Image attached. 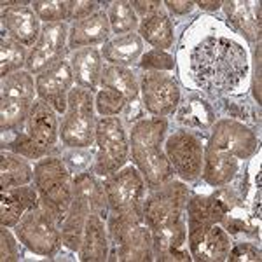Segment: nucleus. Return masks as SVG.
Wrapping results in <instances>:
<instances>
[{
    "mask_svg": "<svg viewBox=\"0 0 262 262\" xmlns=\"http://www.w3.org/2000/svg\"><path fill=\"white\" fill-rule=\"evenodd\" d=\"M107 232L112 260L149 262L154 259L152 232L143 221V212L108 213Z\"/></svg>",
    "mask_w": 262,
    "mask_h": 262,
    "instance_id": "3",
    "label": "nucleus"
},
{
    "mask_svg": "<svg viewBox=\"0 0 262 262\" xmlns=\"http://www.w3.org/2000/svg\"><path fill=\"white\" fill-rule=\"evenodd\" d=\"M138 67L145 72H163V70H171L175 67V61L168 53H164L161 49H152L149 53L142 54V58L138 60Z\"/></svg>",
    "mask_w": 262,
    "mask_h": 262,
    "instance_id": "40",
    "label": "nucleus"
},
{
    "mask_svg": "<svg viewBox=\"0 0 262 262\" xmlns=\"http://www.w3.org/2000/svg\"><path fill=\"white\" fill-rule=\"evenodd\" d=\"M187 221L219 224L227 217L231 205L215 196H194L187 201Z\"/></svg>",
    "mask_w": 262,
    "mask_h": 262,
    "instance_id": "30",
    "label": "nucleus"
},
{
    "mask_svg": "<svg viewBox=\"0 0 262 262\" xmlns=\"http://www.w3.org/2000/svg\"><path fill=\"white\" fill-rule=\"evenodd\" d=\"M108 248L111 242L103 219L96 213H90L84 227V239L79 257L84 262H103L108 259Z\"/></svg>",
    "mask_w": 262,
    "mask_h": 262,
    "instance_id": "23",
    "label": "nucleus"
},
{
    "mask_svg": "<svg viewBox=\"0 0 262 262\" xmlns=\"http://www.w3.org/2000/svg\"><path fill=\"white\" fill-rule=\"evenodd\" d=\"M196 4L191 2V0H180V2H171V0H168L166 2V7L170 9V12H173V14L177 16H185L189 14Z\"/></svg>",
    "mask_w": 262,
    "mask_h": 262,
    "instance_id": "47",
    "label": "nucleus"
},
{
    "mask_svg": "<svg viewBox=\"0 0 262 262\" xmlns=\"http://www.w3.org/2000/svg\"><path fill=\"white\" fill-rule=\"evenodd\" d=\"M131 7H133V11L137 12V16H142L143 18H147V16L154 14L156 11L163 9V4L158 2V0H147V2H143V0H135V2H131Z\"/></svg>",
    "mask_w": 262,
    "mask_h": 262,
    "instance_id": "45",
    "label": "nucleus"
},
{
    "mask_svg": "<svg viewBox=\"0 0 262 262\" xmlns=\"http://www.w3.org/2000/svg\"><path fill=\"white\" fill-rule=\"evenodd\" d=\"M90 208L86 203L74 198L69 212L60 222V232H61V243L65 245L69 250L79 252L82 247L84 239V227H86L88 215H90Z\"/></svg>",
    "mask_w": 262,
    "mask_h": 262,
    "instance_id": "26",
    "label": "nucleus"
},
{
    "mask_svg": "<svg viewBox=\"0 0 262 262\" xmlns=\"http://www.w3.org/2000/svg\"><path fill=\"white\" fill-rule=\"evenodd\" d=\"M101 56L111 65L129 67L138 63L143 54V40L138 33H124L117 35L101 48Z\"/></svg>",
    "mask_w": 262,
    "mask_h": 262,
    "instance_id": "25",
    "label": "nucleus"
},
{
    "mask_svg": "<svg viewBox=\"0 0 262 262\" xmlns=\"http://www.w3.org/2000/svg\"><path fill=\"white\" fill-rule=\"evenodd\" d=\"M2 98H25L33 100L37 88L33 84V77L28 70H18L2 77Z\"/></svg>",
    "mask_w": 262,
    "mask_h": 262,
    "instance_id": "34",
    "label": "nucleus"
},
{
    "mask_svg": "<svg viewBox=\"0 0 262 262\" xmlns=\"http://www.w3.org/2000/svg\"><path fill=\"white\" fill-rule=\"evenodd\" d=\"M96 156L93 161V173L108 177L119 171L128 161L129 140L124 124L119 117H100L95 131Z\"/></svg>",
    "mask_w": 262,
    "mask_h": 262,
    "instance_id": "7",
    "label": "nucleus"
},
{
    "mask_svg": "<svg viewBox=\"0 0 262 262\" xmlns=\"http://www.w3.org/2000/svg\"><path fill=\"white\" fill-rule=\"evenodd\" d=\"M33 180V168L23 159V156H18L11 150H4L0 154V187L12 189L28 185Z\"/></svg>",
    "mask_w": 262,
    "mask_h": 262,
    "instance_id": "29",
    "label": "nucleus"
},
{
    "mask_svg": "<svg viewBox=\"0 0 262 262\" xmlns=\"http://www.w3.org/2000/svg\"><path fill=\"white\" fill-rule=\"evenodd\" d=\"M2 30L25 48H33L40 35V19L35 11L18 2H2Z\"/></svg>",
    "mask_w": 262,
    "mask_h": 262,
    "instance_id": "16",
    "label": "nucleus"
},
{
    "mask_svg": "<svg viewBox=\"0 0 262 262\" xmlns=\"http://www.w3.org/2000/svg\"><path fill=\"white\" fill-rule=\"evenodd\" d=\"M177 121L189 128H208L215 122V111L206 100L200 96H191L179 105Z\"/></svg>",
    "mask_w": 262,
    "mask_h": 262,
    "instance_id": "32",
    "label": "nucleus"
},
{
    "mask_svg": "<svg viewBox=\"0 0 262 262\" xmlns=\"http://www.w3.org/2000/svg\"><path fill=\"white\" fill-rule=\"evenodd\" d=\"M206 147L231 154L236 159H248L255 154L259 140H257V135L243 122L234 119H221L215 122L212 137Z\"/></svg>",
    "mask_w": 262,
    "mask_h": 262,
    "instance_id": "14",
    "label": "nucleus"
},
{
    "mask_svg": "<svg viewBox=\"0 0 262 262\" xmlns=\"http://www.w3.org/2000/svg\"><path fill=\"white\" fill-rule=\"evenodd\" d=\"M189 253L198 262L227 260L231 250V239L227 232L217 224L187 221Z\"/></svg>",
    "mask_w": 262,
    "mask_h": 262,
    "instance_id": "11",
    "label": "nucleus"
},
{
    "mask_svg": "<svg viewBox=\"0 0 262 262\" xmlns=\"http://www.w3.org/2000/svg\"><path fill=\"white\" fill-rule=\"evenodd\" d=\"M0 260L2 262H14L19 260V248L14 236L11 234L9 227L0 229Z\"/></svg>",
    "mask_w": 262,
    "mask_h": 262,
    "instance_id": "41",
    "label": "nucleus"
},
{
    "mask_svg": "<svg viewBox=\"0 0 262 262\" xmlns=\"http://www.w3.org/2000/svg\"><path fill=\"white\" fill-rule=\"evenodd\" d=\"M74 84V72H72L70 61L60 60L53 67L35 75V88L40 100L49 103L56 112L65 114L69 95Z\"/></svg>",
    "mask_w": 262,
    "mask_h": 262,
    "instance_id": "15",
    "label": "nucleus"
},
{
    "mask_svg": "<svg viewBox=\"0 0 262 262\" xmlns=\"http://www.w3.org/2000/svg\"><path fill=\"white\" fill-rule=\"evenodd\" d=\"M70 67L77 88L95 91L101 79V53L96 48L75 49L70 56Z\"/></svg>",
    "mask_w": 262,
    "mask_h": 262,
    "instance_id": "22",
    "label": "nucleus"
},
{
    "mask_svg": "<svg viewBox=\"0 0 262 262\" xmlns=\"http://www.w3.org/2000/svg\"><path fill=\"white\" fill-rule=\"evenodd\" d=\"M69 37L67 23H44L39 40L30 49L27 58V70L33 75L53 67L60 60H65V42Z\"/></svg>",
    "mask_w": 262,
    "mask_h": 262,
    "instance_id": "13",
    "label": "nucleus"
},
{
    "mask_svg": "<svg viewBox=\"0 0 262 262\" xmlns=\"http://www.w3.org/2000/svg\"><path fill=\"white\" fill-rule=\"evenodd\" d=\"M198 6L205 11H217V9H221L222 2H198Z\"/></svg>",
    "mask_w": 262,
    "mask_h": 262,
    "instance_id": "48",
    "label": "nucleus"
},
{
    "mask_svg": "<svg viewBox=\"0 0 262 262\" xmlns=\"http://www.w3.org/2000/svg\"><path fill=\"white\" fill-rule=\"evenodd\" d=\"M63 163L67 164L70 171H84V168L90 166L91 163V152L88 149H70L65 154H61Z\"/></svg>",
    "mask_w": 262,
    "mask_h": 262,
    "instance_id": "42",
    "label": "nucleus"
},
{
    "mask_svg": "<svg viewBox=\"0 0 262 262\" xmlns=\"http://www.w3.org/2000/svg\"><path fill=\"white\" fill-rule=\"evenodd\" d=\"M262 253L255 245L252 243H236L231 245L229 255L227 260L231 262H242V260H252V262H260L262 260Z\"/></svg>",
    "mask_w": 262,
    "mask_h": 262,
    "instance_id": "43",
    "label": "nucleus"
},
{
    "mask_svg": "<svg viewBox=\"0 0 262 262\" xmlns=\"http://www.w3.org/2000/svg\"><path fill=\"white\" fill-rule=\"evenodd\" d=\"M166 131L164 117H143L131 126V158L149 189L159 187L173 177V168L163 150Z\"/></svg>",
    "mask_w": 262,
    "mask_h": 262,
    "instance_id": "2",
    "label": "nucleus"
},
{
    "mask_svg": "<svg viewBox=\"0 0 262 262\" xmlns=\"http://www.w3.org/2000/svg\"><path fill=\"white\" fill-rule=\"evenodd\" d=\"M124 119L126 122H129V124H135V122H138L140 119H143V103L140 101V98L137 100H131L126 103L124 107Z\"/></svg>",
    "mask_w": 262,
    "mask_h": 262,
    "instance_id": "46",
    "label": "nucleus"
},
{
    "mask_svg": "<svg viewBox=\"0 0 262 262\" xmlns=\"http://www.w3.org/2000/svg\"><path fill=\"white\" fill-rule=\"evenodd\" d=\"M32 9L44 23H65L69 19V2H48L35 0L32 2Z\"/></svg>",
    "mask_w": 262,
    "mask_h": 262,
    "instance_id": "39",
    "label": "nucleus"
},
{
    "mask_svg": "<svg viewBox=\"0 0 262 262\" xmlns=\"http://www.w3.org/2000/svg\"><path fill=\"white\" fill-rule=\"evenodd\" d=\"M98 4L96 2H81V0H69V19L79 21L84 19L88 16H91L93 12L98 9Z\"/></svg>",
    "mask_w": 262,
    "mask_h": 262,
    "instance_id": "44",
    "label": "nucleus"
},
{
    "mask_svg": "<svg viewBox=\"0 0 262 262\" xmlns=\"http://www.w3.org/2000/svg\"><path fill=\"white\" fill-rule=\"evenodd\" d=\"M107 16H108V23H111V28L114 33L124 35V33H133V30L138 28L137 12L131 7V2H126V0L112 2L111 6H108Z\"/></svg>",
    "mask_w": 262,
    "mask_h": 262,
    "instance_id": "36",
    "label": "nucleus"
},
{
    "mask_svg": "<svg viewBox=\"0 0 262 262\" xmlns=\"http://www.w3.org/2000/svg\"><path fill=\"white\" fill-rule=\"evenodd\" d=\"M248 69L247 49L227 37H206L189 53L192 81L212 96L234 93L245 82Z\"/></svg>",
    "mask_w": 262,
    "mask_h": 262,
    "instance_id": "1",
    "label": "nucleus"
},
{
    "mask_svg": "<svg viewBox=\"0 0 262 262\" xmlns=\"http://www.w3.org/2000/svg\"><path fill=\"white\" fill-rule=\"evenodd\" d=\"M138 33H140L142 40L149 42L150 46L161 51L170 49L175 40L173 23L164 9H159L154 14L143 18L142 23L138 25Z\"/></svg>",
    "mask_w": 262,
    "mask_h": 262,
    "instance_id": "27",
    "label": "nucleus"
},
{
    "mask_svg": "<svg viewBox=\"0 0 262 262\" xmlns=\"http://www.w3.org/2000/svg\"><path fill=\"white\" fill-rule=\"evenodd\" d=\"M111 23L108 16L103 11H96L91 16L79 21H74L69 32V49L75 51L81 48H95L107 44L111 37Z\"/></svg>",
    "mask_w": 262,
    "mask_h": 262,
    "instance_id": "18",
    "label": "nucleus"
},
{
    "mask_svg": "<svg viewBox=\"0 0 262 262\" xmlns=\"http://www.w3.org/2000/svg\"><path fill=\"white\" fill-rule=\"evenodd\" d=\"M74 198L86 203L91 213L105 219L111 213L108 208L107 192H105L103 182H100L98 175L93 171H81L74 177Z\"/></svg>",
    "mask_w": 262,
    "mask_h": 262,
    "instance_id": "21",
    "label": "nucleus"
},
{
    "mask_svg": "<svg viewBox=\"0 0 262 262\" xmlns=\"http://www.w3.org/2000/svg\"><path fill=\"white\" fill-rule=\"evenodd\" d=\"M222 6L234 30H238L248 40H259L260 19L259 14H253L259 12V4L255 7V4L250 2H224Z\"/></svg>",
    "mask_w": 262,
    "mask_h": 262,
    "instance_id": "28",
    "label": "nucleus"
},
{
    "mask_svg": "<svg viewBox=\"0 0 262 262\" xmlns=\"http://www.w3.org/2000/svg\"><path fill=\"white\" fill-rule=\"evenodd\" d=\"M100 84L105 90H114L121 93L128 101L137 100L140 96V84L137 81V75L128 67H117V65L103 67Z\"/></svg>",
    "mask_w": 262,
    "mask_h": 262,
    "instance_id": "31",
    "label": "nucleus"
},
{
    "mask_svg": "<svg viewBox=\"0 0 262 262\" xmlns=\"http://www.w3.org/2000/svg\"><path fill=\"white\" fill-rule=\"evenodd\" d=\"M154 259L161 262H189L192 260L187 252V222L180 221L171 226L150 229Z\"/></svg>",
    "mask_w": 262,
    "mask_h": 262,
    "instance_id": "17",
    "label": "nucleus"
},
{
    "mask_svg": "<svg viewBox=\"0 0 262 262\" xmlns=\"http://www.w3.org/2000/svg\"><path fill=\"white\" fill-rule=\"evenodd\" d=\"M142 103L154 117L171 116L180 105V88L164 72H143L140 79Z\"/></svg>",
    "mask_w": 262,
    "mask_h": 262,
    "instance_id": "12",
    "label": "nucleus"
},
{
    "mask_svg": "<svg viewBox=\"0 0 262 262\" xmlns=\"http://www.w3.org/2000/svg\"><path fill=\"white\" fill-rule=\"evenodd\" d=\"M33 187L42 205L61 222L74 201V179L63 159L56 156L39 159L33 168Z\"/></svg>",
    "mask_w": 262,
    "mask_h": 262,
    "instance_id": "4",
    "label": "nucleus"
},
{
    "mask_svg": "<svg viewBox=\"0 0 262 262\" xmlns=\"http://www.w3.org/2000/svg\"><path fill=\"white\" fill-rule=\"evenodd\" d=\"M96 119L91 91L72 88L60 126V138L69 149H90L95 142Z\"/></svg>",
    "mask_w": 262,
    "mask_h": 262,
    "instance_id": "5",
    "label": "nucleus"
},
{
    "mask_svg": "<svg viewBox=\"0 0 262 262\" xmlns=\"http://www.w3.org/2000/svg\"><path fill=\"white\" fill-rule=\"evenodd\" d=\"M128 100L121 95V93L114 91V90H101L98 91L95 98V108L101 117H114L119 116L124 111Z\"/></svg>",
    "mask_w": 262,
    "mask_h": 262,
    "instance_id": "38",
    "label": "nucleus"
},
{
    "mask_svg": "<svg viewBox=\"0 0 262 262\" xmlns=\"http://www.w3.org/2000/svg\"><path fill=\"white\" fill-rule=\"evenodd\" d=\"M238 159L226 152L206 147L203 154V179L212 187L227 185L238 173Z\"/></svg>",
    "mask_w": 262,
    "mask_h": 262,
    "instance_id": "24",
    "label": "nucleus"
},
{
    "mask_svg": "<svg viewBox=\"0 0 262 262\" xmlns=\"http://www.w3.org/2000/svg\"><path fill=\"white\" fill-rule=\"evenodd\" d=\"M27 48L21 46L19 42L12 40L6 33H2V40H0V63H2V77L18 72L23 67H27Z\"/></svg>",
    "mask_w": 262,
    "mask_h": 262,
    "instance_id": "35",
    "label": "nucleus"
},
{
    "mask_svg": "<svg viewBox=\"0 0 262 262\" xmlns=\"http://www.w3.org/2000/svg\"><path fill=\"white\" fill-rule=\"evenodd\" d=\"M103 187L111 213H131L143 210L145 180L137 168L124 166L119 171L105 177Z\"/></svg>",
    "mask_w": 262,
    "mask_h": 262,
    "instance_id": "9",
    "label": "nucleus"
},
{
    "mask_svg": "<svg viewBox=\"0 0 262 262\" xmlns=\"http://www.w3.org/2000/svg\"><path fill=\"white\" fill-rule=\"evenodd\" d=\"M164 152L173 171L185 182H194L203 171V143L191 131H175L164 142Z\"/></svg>",
    "mask_w": 262,
    "mask_h": 262,
    "instance_id": "10",
    "label": "nucleus"
},
{
    "mask_svg": "<svg viewBox=\"0 0 262 262\" xmlns=\"http://www.w3.org/2000/svg\"><path fill=\"white\" fill-rule=\"evenodd\" d=\"M40 203L35 187L21 185V187L4 189L0 196V224L4 227H14L28 210L35 208Z\"/></svg>",
    "mask_w": 262,
    "mask_h": 262,
    "instance_id": "19",
    "label": "nucleus"
},
{
    "mask_svg": "<svg viewBox=\"0 0 262 262\" xmlns=\"http://www.w3.org/2000/svg\"><path fill=\"white\" fill-rule=\"evenodd\" d=\"M27 133L33 140L46 147H54L60 138L56 111L44 100H33L30 114L27 119Z\"/></svg>",
    "mask_w": 262,
    "mask_h": 262,
    "instance_id": "20",
    "label": "nucleus"
},
{
    "mask_svg": "<svg viewBox=\"0 0 262 262\" xmlns=\"http://www.w3.org/2000/svg\"><path fill=\"white\" fill-rule=\"evenodd\" d=\"M33 100L25 98H2L0 100V129L9 133L23 126L30 114Z\"/></svg>",
    "mask_w": 262,
    "mask_h": 262,
    "instance_id": "33",
    "label": "nucleus"
},
{
    "mask_svg": "<svg viewBox=\"0 0 262 262\" xmlns=\"http://www.w3.org/2000/svg\"><path fill=\"white\" fill-rule=\"evenodd\" d=\"M16 238L30 252L42 257H53L61 247L60 221L42 203L28 210L14 226Z\"/></svg>",
    "mask_w": 262,
    "mask_h": 262,
    "instance_id": "6",
    "label": "nucleus"
},
{
    "mask_svg": "<svg viewBox=\"0 0 262 262\" xmlns=\"http://www.w3.org/2000/svg\"><path fill=\"white\" fill-rule=\"evenodd\" d=\"M189 201V192L182 182L168 180L159 187L150 189L143 200V221L149 229H159L184 221V212Z\"/></svg>",
    "mask_w": 262,
    "mask_h": 262,
    "instance_id": "8",
    "label": "nucleus"
},
{
    "mask_svg": "<svg viewBox=\"0 0 262 262\" xmlns=\"http://www.w3.org/2000/svg\"><path fill=\"white\" fill-rule=\"evenodd\" d=\"M4 149L14 152L18 156H23L27 159H42L46 156H49L54 147L42 145L37 140H33L28 133H16V137L11 142H7V145H4Z\"/></svg>",
    "mask_w": 262,
    "mask_h": 262,
    "instance_id": "37",
    "label": "nucleus"
}]
</instances>
